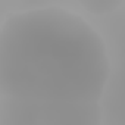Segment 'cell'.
<instances>
[{
    "mask_svg": "<svg viewBox=\"0 0 125 125\" xmlns=\"http://www.w3.org/2000/svg\"><path fill=\"white\" fill-rule=\"evenodd\" d=\"M110 62L97 31L62 8L18 12L0 25V96L100 103Z\"/></svg>",
    "mask_w": 125,
    "mask_h": 125,
    "instance_id": "6da1fadb",
    "label": "cell"
},
{
    "mask_svg": "<svg viewBox=\"0 0 125 125\" xmlns=\"http://www.w3.org/2000/svg\"><path fill=\"white\" fill-rule=\"evenodd\" d=\"M100 103H60L0 96V125H99Z\"/></svg>",
    "mask_w": 125,
    "mask_h": 125,
    "instance_id": "7a4b0ae2",
    "label": "cell"
},
{
    "mask_svg": "<svg viewBox=\"0 0 125 125\" xmlns=\"http://www.w3.org/2000/svg\"><path fill=\"white\" fill-rule=\"evenodd\" d=\"M85 10L94 15L112 13L121 8L124 0H78Z\"/></svg>",
    "mask_w": 125,
    "mask_h": 125,
    "instance_id": "3957f363",
    "label": "cell"
}]
</instances>
